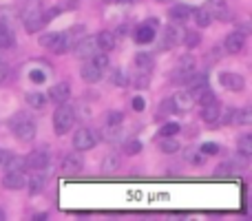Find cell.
Wrapping results in <instances>:
<instances>
[{
  "label": "cell",
  "mask_w": 252,
  "mask_h": 221,
  "mask_svg": "<svg viewBox=\"0 0 252 221\" xmlns=\"http://www.w3.org/2000/svg\"><path fill=\"white\" fill-rule=\"evenodd\" d=\"M210 11V16L213 18H217V20H230L232 18V11H230V7H228L223 0H210L208 2V7H206Z\"/></svg>",
  "instance_id": "cell-9"
},
{
  "label": "cell",
  "mask_w": 252,
  "mask_h": 221,
  "mask_svg": "<svg viewBox=\"0 0 252 221\" xmlns=\"http://www.w3.org/2000/svg\"><path fill=\"white\" fill-rule=\"evenodd\" d=\"M95 42H97V49H100V51H113L115 35L111 33V31H100V33L95 35Z\"/></svg>",
  "instance_id": "cell-18"
},
{
  "label": "cell",
  "mask_w": 252,
  "mask_h": 221,
  "mask_svg": "<svg viewBox=\"0 0 252 221\" xmlns=\"http://www.w3.org/2000/svg\"><path fill=\"white\" fill-rule=\"evenodd\" d=\"M195 22H197V27H201V29H204V27H208L210 22H213V16H210V11L208 9H197L195 11Z\"/></svg>",
  "instance_id": "cell-29"
},
{
  "label": "cell",
  "mask_w": 252,
  "mask_h": 221,
  "mask_svg": "<svg viewBox=\"0 0 252 221\" xmlns=\"http://www.w3.org/2000/svg\"><path fill=\"white\" fill-rule=\"evenodd\" d=\"M201 153H204V155H217L219 146H217V144H213V142H208V144H204V146H201Z\"/></svg>",
  "instance_id": "cell-39"
},
{
  "label": "cell",
  "mask_w": 252,
  "mask_h": 221,
  "mask_svg": "<svg viewBox=\"0 0 252 221\" xmlns=\"http://www.w3.org/2000/svg\"><path fill=\"white\" fill-rule=\"evenodd\" d=\"M118 170H120V157L115 155V153H111V155H106L104 159H102V173L104 175L118 173Z\"/></svg>",
  "instance_id": "cell-21"
},
{
  "label": "cell",
  "mask_w": 252,
  "mask_h": 221,
  "mask_svg": "<svg viewBox=\"0 0 252 221\" xmlns=\"http://www.w3.org/2000/svg\"><path fill=\"white\" fill-rule=\"evenodd\" d=\"M250 122H252V111L250 109L239 111V115H237V124H250Z\"/></svg>",
  "instance_id": "cell-37"
},
{
  "label": "cell",
  "mask_w": 252,
  "mask_h": 221,
  "mask_svg": "<svg viewBox=\"0 0 252 221\" xmlns=\"http://www.w3.org/2000/svg\"><path fill=\"white\" fill-rule=\"evenodd\" d=\"M201 42V35L199 33H197V31H190V33H188L186 35V47H197V44H199Z\"/></svg>",
  "instance_id": "cell-36"
},
{
  "label": "cell",
  "mask_w": 252,
  "mask_h": 221,
  "mask_svg": "<svg viewBox=\"0 0 252 221\" xmlns=\"http://www.w3.org/2000/svg\"><path fill=\"white\" fill-rule=\"evenodd\" d=\"M2 186L9 188V190H22L27 186L25 173H4L2 177Z\"/></svg>",
  "instance_id": "cell-15"
},
{
  "label": "cell",
  "mask_w": 252,
  "mask_h": 221,
  "mask_svg": "<svg viewBox=\"0 0 252 221\" xmlns=\"http://www.w3.org/2000/svg\"><path fill=\"white\" fill-rule=\"evenodd\" d=\"M75 124V111L66 104H60V109L53 115V130L56 135H66Z\"/></svg>",
  "instance_id": "cell-3"
},
{
  "label": "cell",
  "mask_w": 252,
  "mask_h": 221,
  "mask_svg": "<svg viewBox=\"0 0 252 221\" xmlns=\"http://www.w3.org/2000/svg\"><path fill=\"white\" fill-rule=\"evenodd\" d=\"M25 164L33 170H44L49 164V153L47 151H33L29 157L25 159Z\"/></svg>",
  "instance_id": "cell-13"
},
{
  "label": "cell",
  "mask_w": 252,
  "mask_h": 221,
  "mask_svg": "<svg viewBox=\"0 0 252 221\" xmlns=\"http://www.w3.org/2000/svg\"><path fill=\"white\" fill-rule=\"evenodd\" d=\"M9 126H11L13 135H16L20 142H31V139L35 137V122L31 120L27 113H16V115L11 117V122H9Z\"/></svg>",
  "instance_id": "cell-1"
},
{
  "label": "cell",
  "mask_w": 252,
  "mask_h": 221,
  "mask_svg": "<svg viewBox=\"0 0 252 221\" xmlns=\"http://www.w3.org/2000/svg\"><path fill=\"white\" fill-rule=\"evenodd\" d=\"M201 117H204L206 124H215L219 120V104L213 102V104H206L204 111H201Z\"/></svg>",
  "instance_id": "cell-22"
},
{
  "label": "cell",
  "mask_w": 252,
  "mask_h": 221,
  "mask_svg": "<svg viewBox=\"0 0 252 221\" xmlns=\"http://www.w3.org/2000/svg\"><path fill=\"white\" fill-rule=\"evenodd\" d=\"M230 168H232L230 164H223V166H219V168H217V175H219V177H226V175H230Z\"/></svg>",
  "instance_id": "cell-44"
},
{
  "label": "cell",
  "mask_w": 252,
  "mask_h": 221,
  "mask_svg": "<svg viewBox=\"0 0 252 221\" xmlns=\"http://www.w3.org/2000/svg\"><path fill=\"white\" fill-rule=\"evenodd\" d=\"M106 2H118V0H106Z\"/></svg>",
  "instance_id": "cell-47"
},
{
  "label": "cell",
  "mask_w": 252,
  "mask_h": 221,
  "mask_svg": "<svg viewBox=\"0 0 252 221\" xmlns=\"http://www.w3.org/2000/svg\"><path fill=\"white\" fill-rule=\"evenodd\" d=\"M159 148H161V153H166V155H173V153L179 151V142H175L173 137H164L159 142Z\"/></svg>",
  "instance_id": "cell-30"
},
{
  "label": "cell",
  "mask_w": 252,
  "mask_h": 221,
  "mask_svg": "<svg viewBox=\"0 0 252 221\" xmlns=\"http://www.w3.org/2000/svg\"><path fill=\"white\" fill-rule=\"evenodd\" d=\"M192 73H195V58H192V56H184L182 60H179L177 69H175L173 80H175V82H182V80L190 78Z\"/></svg>",
  "instance_id": "cell-6"
},
{
  "label": "cell",
  "mask_w": 252,
  "mask_h": 221,
  "mask_svg": "<svg viewBox=\"0 0 252 221\" xmlns=\"http://www.w3.org/2000/svg\"><path fill=\"white\" fill-rule=\"evenodd\" d=\"M153 38H155V29H153V25H139L137 31H135V40H137L139 44H148Z\"/></svg>",
  "instance_id": "cell-20"
},
{
  "label": "cell",
  "mask_w": 252,
  "mask_h": 221,
  "mask_svg": "<svg viewBox=\"0 0 252 221\" xmlns=\"http://www.w3.org/2000/svg\"><path fill=\"white\" fill-rule=\"evenodd\" d=\"M71 38H73V31H69V33H49V35H42V38H40V44L47 47L49 51L62 56V53L69 51V47H73V44H71Z\"/></svg>",
  "instance_id": "cell-2"
},
{
  "label": "cell",
  "mask_w": 252,
  "mask_h": 221,
  "mask_svg": "<svg viewBox=\"0 0 252 221\" xmlns=\"http://www.w3.org/2000/svg\"><path fill=\"white\" fill-rule=\"evenodd\" d=\"M159 2H168V0H159Z\"/></svg>",
  "instance_id": "cell-48"
},
{
  "label": "cell",
  "mask_w": 252,
  "mask_h": 221,
  "mask_svg": "<svg viewBox=\"0 0 252 221\" xmlns=\"http://www.w3.org/2000/svg\"><path fill=\"white\" fill-rule=\"evenodd\" d=\"M22 22H25V29L29 31V33H35V31L44 25V11L40 9V4L35 2V0H31V2L27 4L25 13H22Z\"/></svg>",
  "instance_id": "cell-4"
},
{
  "label": "cell",
  "mask_w": 252,
  "mask_h": 221,
  "mask_svg": "<svg viewBox=\"0 0 252 221\" xmlns=\"http://www.w3.org/2000/svg\"><path fill=\"white\" fill-rule=\"evenodd\" d=\"M182 29H177L175 25H168V27H164V40H161V47L164 49H173V47H177L179 42H182Z\"/></svg>",
  "instance_id": "cell-12"
},
{
  "label": "cell",
  "mask_w": 252,
  "mask_h": 221,
  "mask_svg": "<svg viewBox=\"0 0 252 221\" xmlns=\"http://www.w3.org/2000/svg\"><path fill=\"white\" fill-rule=\"evenodd\" d=\"M179 130H182V128H179V124H175V122H173V124H166V126H161L159 135H161V137H173V135H177Z\"/></svg>",
  "instance_id": "cell-32"
},
{
  "label": "cell",
  "mask_w": 252,
  "mask_h": 221,
  "mask_svg": "<svg viewBox=\"0 0 252 221\" xmlns=\"http://www.w3.org/2000/svg\"><path fill=\"white\" fill-rule=\"evenodd\" d=\"M219 82L223 84V89H228V91H244V87H246V82H244V78H241L239 73H221L219 75Z\"/></svg>",
  "instance_id": "cell-11"
},
{
  "label": "cell",
  "mask_w": 252,
  "mask_h": 221,
  "mask_svg": "<svg viewBox=\"0 0 252 221\" xmlns=\"http://www.w3.org/2000/svg\"><path fill=\"white\" fill-rule=\"evenodd\" d=\"M7 155H9L7 151H0V168H2V164H4V159H7Z\"/></svg>",
  "instance_id": "cell-46"
},
{
  "label": "cell",
  "mask_w": 252,
  "mask_h": 221,
  "mask_svg": "<svg viewBox=\"0 0 252 221\" xmlns=\"http://www.w3.org/2000/svg\"><path fill=\"white\" fill-rule=\"evenodd\" d=\"M44 182H47V177H44V175H40V170H35V175L29 179V190H31V195H38V192H42Z\"/></svg>",
  "instance_id": "cell-24"
},
{
  "label": "cell",
  "mask_w": 252,
  "mask_h": 221,
  "mask_svg": "<svg viewBox=\"0 0 252 221\" xmlns=\"http://www.w3.org/2000/svg\"><path fill=\"white\" fill-rule=\"evenodd\" d=\"M246 47V33L244 31H232V33H228L226 42H223V49H226L228 53H241Z\"/></svg>",
  "instance_id": "cell-7"
},
{
  "label": "cell",
  "mask_w": 252,
  "mask_h": 221,
  "mask_svg": "<svg viewBox=\"0 0 252 221\" xmlns=\"http://www.w3.org/2000/svg\"><path fill=\"white\" fill-rule=\"evenodd\" d=\"M190 11H192V9L186 7V4H175V7L170 9V18H173V20L184 22V20H188V18H190Z\"/></svg>",
  "instance_id": "cell-23"
},
{
  "label": "cell",
  "mask_w": 252,
  "mask_h": 221,
  "mask_svg": "<svg viewBox=\"0 0 252 221\" xmlns=\"http://www.w3.org/2000/svg\"><path fill=\"white\" fill-rule=\"evenodd\" d=\"M13 47V33L4 22H0V49H9Z\"/></svg>",
  "instance_id": "cell-25"
},
{
  "label": "cell",
  "mask_w": 252,
  "mask_h": 221,
  "mask_svg": "<svg viewBox=\"0 0 252 221\" xmlns=\"http://www.w3.org/2000/svg\"><path fill=\"white\" fill-rule=\"evenodd\" d=\"M144 106H146V102H144L142 97H133V109L135 111H144Z\"/></svg>",
  "instance_id": "cell-45"
},
{
  "label": "cell",
  "mask_w": 252,
  "mask_h": 221,
  "mask_svg": "<svg viewBox=\"0 0 252 221\" xmlns=\"http://www.w3.org/2000/svg\"><path fill=\"white\" fill-rule=\"evenodd\" d=\"M49 100L56 102V104H66V100H71V84L58 82L56 87L49 91Z\"/></svg>",
  "instance_id": "cell-8"
},
{
  "label": "cell",
  "mask_w": 252,
  "mask_h": 221,
  "mask_svg": "<svg viewBox=\"0 0 252 221\" xmlns=\"http://www.w3.org/2000/svg\"><path fill=\"white\" fill-rule=\"evenodd\" d=\"M184 157H186L190 164H195V166H199L201 161H204V159H201V155H199L197 151H186V153H184Z\"/></svg>",
  "instance_id": "cell-38"
},
{
  "label": "cell",
  "mask_w": 252,
  "mask_h": 221,
  "mask_svg": "<svg viewBox=\"0 0 252 221\" xmlns=\"http://www.w3.org/2000/svg\"><path fill=\"white\" fill-rule=\"evenodd\" d=\"M29 80L31 82H35V84H42L44 80H47V75H44V71L33 69V71H29Z\"/></svg>",
  "instance_id": "cell-34"
},
{
  "label": "cell",
  "mask_w": 252,
  "mask_h": 221,
  "mask_svg": "<svg viewBox=\"0 0 252 221\" xmlns=\"http://www.w3.org/2000/svg\"><path fill=\"white\" fill-rule=\"evenodd\" d=\"M7 78H9V66L4 64V62H0V84H2Z\"/></svg>",
  "instance_id": "cell-43"
},
{
  "label": "cell",
  "mask_w": 252,
  "mask_h": 221,
  "mask_svg": "<svg viewBox=\"0 0 252 221\" xmlns=\"http://www.w3.org/2000/svg\"><path fill=\"white\" fill-rule=\"evenodd\" d=\"M27 104L31 109H44L47 106V95H42V93H27Z\"/></svg>",
  "instance_id": "cell-26"
},
{
  "label": "cell",
  "mask_w": 252,
  "mask_h": 221,
  "mask_svg": "<svg viewBox=\"0 0 252 221\" xmlns=\"http://www.w3.org/2000/svg\"><path fill=\"white\" fill-rule=\"evenodd\" d=\"M4 170H7V173H25V159H22V157H18V155H11V153H9L7 155V159H4Z\"/></svg>",
  "instance_id": "cell-19"
},
{
  "label": "cell",
  "mask_w": 252,
  "mask_h": 221,
  "mask_svg": "<svg viewBox=\"0 0 252 221\" xmlns=\"http://www.w3.org/2000/svg\"><path fill=\"white\" fill-rule=\"evenodd\" d=\"M91 62L102 71V73H104V71L109 69V56H106V51H102V53H93Z\"/></svg>",
  "instance_id": "cell-31"
},
{
  "label": "cell",
  "mask_w": 252,
  "mask_h": 221,
  "mask_svg": "<svg viewBox=\"0 0 252 221\" xmlns=\"http://www.w3.org/2000/svg\"><path fill=\"white\" fill-rule=\"evenodd\" d=\"M80 73H82V80H84V82H91V84L100 82V78H102V71L97 69V66L93 64L91 60H89L87 64H82V71H80Z\"/></svg>",
  "instance_id": "cell-17"
},
{
  "label": "cell",
  "mask_w": 252,
  "mask_h": 221,
  "mask_svg": "<svg viewBox=\"0 0 252 221\" xmlns=\"http://www.w3.org/2000/svg\"><path fill=\"white\" fill-rule=\"evenodd\" d=\"M124 148H126V153H128V155H137V153L142 151V144H139V142H135V139H128Z\"/></svg>",
  "instance_id": "cell-35"
},
{
  "label": "cell",
  "mask_w": 252,
  "mask_h": 221,
  "mask_svg": "<svg viewBox=\"0 0 252 221\" xmlns=\"http://www.w3.org/2000/svg\"><path fill=\"white\" fill-rule=\"evenodd\" d=\"M170 102H173V109H177V111H190L192 104H195V97H192L190 91H182V93H177Z\"/></svg>",
  "instance_id": "cell-16"
},
{
  "label": "cell",
  "mask_w": 252,
  "mask_h": 221,
  "mask_svg": "<svg viewBox=\"0 0 252 221\" xmlns=\"http://www.w3.org/2000/svg\"><path fill=\"white\" fill-rule=\"evenodd\" d=\"M135 64H137V69L142 71V73H148V71L153 69V56H148V53H137Z\"/></svg>",
  "instance_id": "cell-27"
},
{
  "label": "cell",
  "mask_w": 252,
  "mask_h": 221,
  "mask_svg": "<svg viewBox=\"0 0 252 221\" xmlns=\"http://www.w3.org/2000/svg\"><path fill=\"white\" fill-rule=\"evenodd\" d=\"M122 120H124L122 113L113 111V113H109V117H106V124H109V126H120V124H122Z\"/></svg>",
  "instance_id": "cell-33"
},
{
  "label": "cell",
  "mask_w": 252,
  "mask_h": 221,
  "mask_svg": "<svg viewBox=\"0 0 252 221\" xmlns=\"http://www.w3.org/2000/svg\"><path fill=\"white\" fill-rule=\"evenodd\" d=\"M237 153H239L241 157H250L252 155V137L250 135H244V137L239 139V144H237Z\"/></svg>",
  "instance_id": "cell-28"
},
{
  "label": "cell",
  "mask_w": 252,
  "mask_h": 221,
  "mask_svg": "<svg viewBox=\"0 0 252 221\" xmlns=\"http://www.w3.org/2000/svg\"><path fill=\"white\" fill-rule=\"evenodd\" d=\"M95 51H97L95 38H84V40H80V42L75 44V56L78 58H89V60H91Z\"/></svg>",
  "instance_id": "cell-14"
},
{
  "label": "cell",
  "mask_w": 252,
  "mask_h": 221,
  "mask_svg": "<svg viewBox=\"0 0 252 221\" xmlns=\"http://www.w3.org/2000/svg\"><path fill=\"white\" fill-rule=\"evenodd\" d=\"M82 166H84V164H82V157L75 155V153H71V155H66L64 159H62V166H60V168H62V173L71 177V175L82 173Z\"/></svg>",
  "instance_id": "cell-10"
},
{
  "label": "cell",
  "mask_w": 252,
  "mask_h": 221,
  "mask_svg": "<svg viewBox=\"0 0 252 221\" xmlns=\"http://www.w3.org/2000/svg\"><path fill=\"white\" fill-rule=\"evenodd\" d=\"M111 78H113V82H115V84H118V87H124V84H126V82H128V80H126V78H124V75H122V73H120V71H113V73H111Z\"/></svg>",
  "instance_id": "cell-42"
},
{
  "label": "cell",
  "mask_w": 252,
  "mask_h": 221,
  "mask_svg": "<svg viewBox=\"0 0 252 221\" xmlns=\"http://www.w3.org/2000/svg\"><path fill=\"white\" fill-rule=\"evenodd\" d=\"M97 144V137H95V133L93 130H89V128H80V130H75V135H73V148L75 151H91L93 146Z\"/></svg>",
  "instance_id": "cell-5"
},
{
  "label": "cell",
  "mask_w": 252,
  "mask_h": 221,
  "mask_svg": "<svg viewBox=\"0 0 252 221\" xmlns=\"http://www.w3.org/2000/svg\"><path fill=\"white\" fill-rule=\"evenodd\" d=\"M237 115H239V109H228L226 111V124H237Z\"/></svg>",
  "instance_id": "cell-41"
},
{
  "label": "cell",
  "mask_w": 252,
  "mask_h": 221,
  "mask_svg": "<svg viewBox=\"0 0 252 221\" xmlns=\"http://www.w3.org/2000/svg\"><path fill=\"white\" fill-rule=\"evenodd\" d=\"M135 87H137V89H146L148 87V73H142V71H139V75L135 78Z\"/></svg>",
  "instance_id": "cell-40"
}]
</instances>
